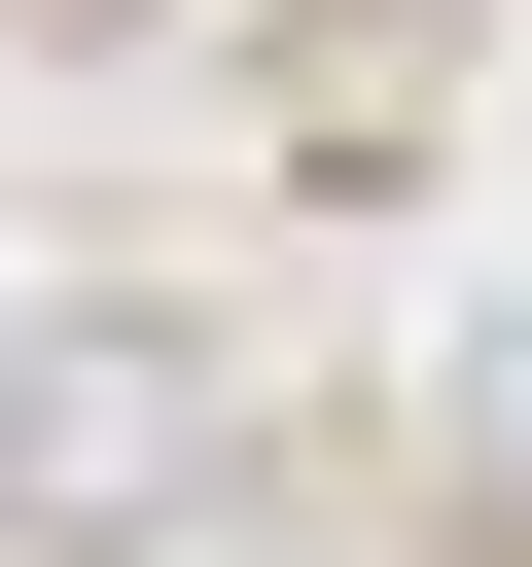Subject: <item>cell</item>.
<instances>
[{
    "instance_id": "6da1fadb",
    "label": "cell",
    "mask_w": 532,
    "mask_h": 567,
    "mask_svg": "<svg viewBox=\"0 0 532 567\" xmlns=\"http://www.w3.org/2000/svg\"><path fill=\"white\" fill-rule=\"evenodd\" d=\"M213 461H248V390H213L177 319H35V354H0V532H35V567H142Z\"/></svg>"
},
{
    "instance_id": "7a4b0ae2",
    "label": "cell",
    "mask_w": 532,
    "mask_h": 567,
    "mask_svg": "<svg viewBox=\"0 0 532 567\" xmlns=\"http://www.w3.org/2000/svg\"><path fill=\"white\" fill-rule=\"evenodd\" d=\"M461 461H532V319H497V354H461Z\"/></svg>"
}]
</instances>
